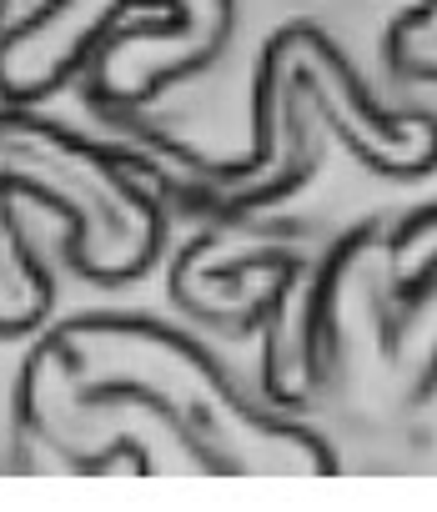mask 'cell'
I'll return each instance as SVG.
<instances>
[{
    "mask_svg": "<svg viewBox=\"0 0 437 512\" xmlns=\"http://www.w3.org/2000/svg\"><path fill=\"white\" fill-rule=\"evenodd\" d=\"M21 437L61 472L332 477V442L257 397L196 337L151 317H71L16 377Z\"/></svg>",
    "mask_w": 437,
    "mask_h": 512,
    "instance_id": "6da1fadb",
    "label": "cell"
},
{
    "mask_svg": "<svg viewBox=\"0 0 437 512\" xmlns=\"http://www.w3.org/2000/svg\"><path fill=\"white\" fill-rule=\"evenodd\" d=\"M317 402L417 422L437 402V201L327 241L312 302Z\"/></svg>",
    "mask_w": 437,
    "mask_h": 512,
    "instance_id": "7a4b0ae2",
    "label": "cell"
},
{
    "mask_svg": "<svg viewBox=\"0 0 437 512\" xmlns=\"http://www.w3.org/2000/svg\"><path fill=\"white\" fill-rule=\"evenodd\" d=\"M61 216L71 267L101 287L136 282L166 246V211L141 171L26 106L0 111V342L51 317V277L21 216Z\"/></svg>",
    "mask_w": 437,
    "mask_h": 512,
    "instance_id": "3957f363",
    "label": "cell"
},
{
    "mask_svg": "<svg viewBox=\"0 0 437 512\" xmlns=\"http://www.w3.org/2000/svg\"><path fill=\"white\" fill-rule=\"evenodd\" d=\"M317 126L377 176L437 171V111L382 106L347 56L307 21L277 31L252 71V131L242 161H191V186L216 211H257L302 181L297 131Z\"/></svg>",
    "mask_w": 437,
    "mask_h": 512,
    "instance_id": "277c9868",
    "label": "cell"
},
{
    "mask_svg": "<svg viewBox=\"0 0 437 512\" xmlns=\"http://www.w3.org/2000/svg\"><path fill=\"white\" fill-rule=\"evenodd\" d=\"M237 26V0H46L0 36V96L46 101L86 56L111 106H146L206 71Z\"/></svg>",
    "mask_w": 437,
    "mask_h": 512,
    "instance_id": "5b68a950",
    "label": "cell"
},
{
    "mask_svg": "<svg viewBox=\"0 0 437 512\" xmlns=\"http://www.w3.org/2000/svg\"><path fill=\"white\" fill-rule=\"evenodd\" d=\"M387 56L402 76L412 81H437V0H417V6L392 26Z\"/></svg>",
    "mask_w": 437,
    "mask_h": 512,
    "instance_id": "8992f818",
    "label": "cell"
},
{
    "mask_svg": "<svg viewBox=\"0 0 437 512\" xmlns=\"http://www.w3.org/2000/svg\"><path fill=\"white\" fill-rule=\"evenodd\" d=\"M0 16H6V0H0ZM0 36H6V31H0Z\"/></svg>",
    "mask_w": 437,
    "mask_h": 512,
    "instance_id": "52a82bcc",
    "label": "cell"
}]
</instances>
